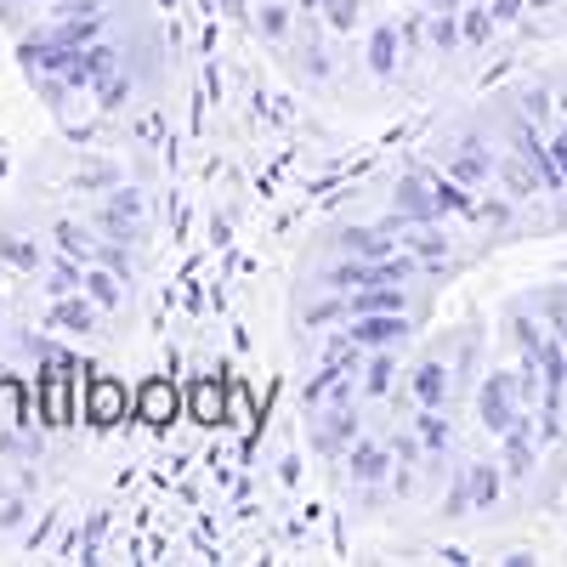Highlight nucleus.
I'll list each match as a JSON object with an SVG mask.
<instances>
[{
  "label": "nucleus",
  "mask_w": 567,
  "mask_h": 567,
  "mask_svg": "<svg viewBox=\"0 0 567 567\" xmlns=\"http://www.w3.org/2000/svg\"><path fill=\"white\" fill-rule=\"evenodd\" d=\"M125 414V386L109 381V374H97V381L85 386V420H97V425H114Z\"/></svg>",
  "instance_id": "f257e3e1"
},
{
  "label": "nucleus",
  "mask_w": 567,
  "mask_h": 567,
  "mask_svg": "<svg viewBox=\"0 0 567 567\" xmlns=\"http://www.w3.org/2000/svg\"><path fill=\"white\" fill-rule=\"evenodd\" d=\"M483 420L494 425V432H511V425H516V386H511V374H494V381L483 386Z\"/></svg>",
  "instance_id": "f03ea898"
},
{
  "label": "nucleus",
  "mask_w": 567,
  "mask_h": 567,
  "mask_svg": "<svg viewBox=\"0 0 567 567\" xmlns=\"http://www.w3.org/2000/svg\"><path fill=\"white\" fill-rule=\"evenodd\" d=\"M40 414H45V425H63L74 414V403H69V369L63 363L45 369V381H40Z\"/></svg>",
  "instance_id": "7ed1b4c3"
},
{
  "label": "nucleus",
  "mask_w": 567,
  "mask_h": 567,
  "mask_svg": "<svg viewBox=\"0 0 567 567\" xmlns=\"http://www.w3.org/2000/svg\"><path fill=\"white\" fill-rule=\"evenodd\" d=\"M109 74H114V52H109V45H80L74 63H69V80L74 85H103Z\"/></svg>",
  "instance_id": "20e7f679"
},
{
  "label": "nucleus",
  "mask_w": 567,
  "mask_h": 567,
  "mask_svg": "<svg viewBox=\"0 0 567 567\" xmlns=\"http://www.w3.org/2000/svg\"><path fill=\"white\" fill-rule=\"evenodd\" d=\"M136 414L148 420V425H171L176 420V386L171 381H148L136 392Z\"/></svg>",
  "instance_id": "39448f33"
},
{
  "label": "nucleus",
  "mask_w": 567,
  "mask_h": 567,
  "mask_svg": "<svg viewBox=\"0 0 567 567\" xmlns=\"http://www.w3.org/2000/svg\"><path fill=\"white\" fill-rule=\"evenodd\" d=\"M403 336V318L398 312H374V318H358L352 323V341H363V347H381V341H398Z\"/></svg>",
  "instance_id": "423d86ee"
},
{
  "label": "nucleus",
  "mask_w": 567,
  "mask_h": 567,
  "mask_svg": "<svg viewBox=\"0 0 567 567\" xmlns=\"http://www.w3.org/2000/svg\"><path fill=\"white\" fill-rule=\"evenodd\" d=\"M187 403H194V420H199V425H216V420H221V409H227V392H221L216 381H199Z\"/></svg>",
  "instance_id": "0eeeda50"
},
{
  "label": "nucleus",
  "mask_w": 567,
  "mask_h": 567,
  "mask_svg": "<svg viewBox=\"0 0 567 567\" xmlns=\"http://www.w3.org/2000/svg\"><path fill=\"white\" fill-rule=\"evenodd\" d=\"M85 290H91V301H97V307H120V284H114V272H91V278H85Z\"/></svg>",
  "instance_id": "6e6552de"
},
{
  "label": "nucleus",
  "mask_w": 567,
  "mask_h": 567,
  "mask_svg": "<svg viewBox=\"0 0 567 567\" xmlns=\"http://www.w3.org/2000/svg\"><path fill=\"white\" fill-rule=\"evenodd\" d=\"M0 420H7V425L23 420V386L18 381H0Z\"/></svg>",
  "instance_id": "1a4fd4ad"
},
{
  "label": "nucleus",
  "mask_w": 567,
  "mask_h": 567,
  "mask_svg": "<svg viewBox=\"0 0 567 567\" xmlns=\"http://www.w3.org/2000/svg\"><path fill=\"white\" fill-rule=\"evenodd\" d=\"M52 318H58L63 329H91V323H97L85 301H58V312H52Z\"/></svg>",
  "instance_id": "9d476101"
},
{
  "label": "nucleus",
  "mask_w": 567,
  "mask_h": 567,
  "mask_svg": "<svg viewBox=\"0 0 567 567\" xmlns=\"http://www.w3.org/2000/svg\"><path fill=\"white\" fill-rule=\"evenodd\" d=\"M0 256H7L12 267H23V272H34V267H40L34 245H23V239H0Z\"/></svg>",
  "instance_id": "9b49d317"
},
{
  "label": "nucleus",
  "mask_w": 567,
  "mask_h": 567,
  "mask_svg": "<svg viewBox=\"0 0 567 567\" xmlns=\"http://www.w3.org/2000/svg\"><path fill=\"white\" fill-rule=\"evenodd\" d=\"M414 386H420V398H425V403H437V398H443V369H437V363H425Z\"/></svg>",
  "instance_id": "f8f14e48"
},
{
  "label": "nucleus",
  "mask_w": 567,
  "mask_h": 567,
  "mask_svg": "<svg viewBox=\"0 0 567 567\" xmlns=\"http://www.w3.org/2000/svg\"><path fill=\"white\" fill-rule=\"evenodd\" d=\"M58 245H63L69 256H85V233H80L74 221H58Z\"/></svg>",
  "instance_id": "ddd939ff"
},
{
  "label": "nucleus",
  "mask_w": 567,
  "mask_h": 567,
  "mask_svg": "<svg viewBox=\"0 0 567 567\" xmlns=\"http://www.w3.org/2000/svg\"><path fill=\"white\" fill-rule=\"evenodd\" d=\"M381 454H374V449H358V460H352V471H358V477H381Z\"/></svg>",
  "instance_id": "4468645a"
},
{
  "label": "nucleus",
  "mask_w": 567,
  "mask_h": 567,
  "mask_svg": "<svg viewBox=\"0 0 567 567\" xmlns=\"http://www.w3.org/2000/svg\"><path fill=\"white\" fill-rule=\"evenodd\" d=\"M374 69H392V29L374 34Z\"/></svg>",
  "instance_id": "2eb2a0df"
},
{
  "label": "nucleus",
  "mask_w": 567,
  "mask_h": 567,
  "mask_svg": "<svg viewBox=\"0 0 567 567\" xmlns=\"http://www.w3.org/2000/svg\"><path fill=\"white\" fill-rule=\"evenodd\" d=\"M103 103H109V109H120V103H125V80H120V74H109V80H103Z\"/></svg>",
  "instance_id": "dca6fc26"
},
{
  "label": "nucleus",
  "mask_w": 567,
  "mask_h": 567,
  "mask_svg": "<svg viewBox=\"0 0 567 567\" xmlns=\"http://www.w3.org/2000/svg\"><path fill=\"white\" fill-rule=\"evenodd\" d=\"M494 488H499V483H494V471L483 465V471H477V483H471V494H477V499H494Z\"/></svg>",
  "instance_id": "f3484780"
},
{
  "label": "nucleus",
  "mask_w": 567,
  "mask_h": 567,
  "mask_svg": "<svg viewBox=\"0 0 567 567\" xmlns=\"http://www.w3.org/2000/svg\"><path fill=\"white\" fill-rule=\"evenodd\" d=\"M386 374H392L386 363H374V369H369V392H386Z\"/></svg>",
  "instance_id": "a211bd4d"
},
{
  "label": "nucleus",
  "mask_w": 567,
  "mask_h": 567,
  "mask_svg": "<svg viewBox=\"0 0 567 567\" xmlns=\"http://www.w3.org/2000/svg\"><path fill=\"white\" fill-rule=\"evenodd\" d=\"M358 307H374V312H381V307H398V296H392V290H386V296H363Z\"/></svg>",
  "instance_id": "6ab92c4d"
},
{
  "label": "nucleus",
  "mask_w": 567,
  "mask_h": 567,
  "mask_svg": "<svg viewBox=\"0 0 567 567\" xmlns=\"http://www.w3.org/2000/svg\"><path fill=\"white\" fill-rule=\"evenodd\" d=\"M556 159H561V176H567V136H556Z\"/></svg>",
  "instance_id": "aec40b11"
}]
</instances>
